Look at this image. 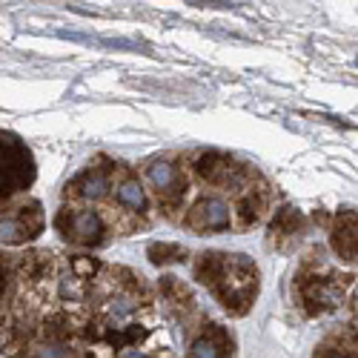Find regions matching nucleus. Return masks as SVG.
Here are the masks:
<instances>
[{
  "mask_svg": "<svg viewBox=\"0 0 358 358\" xmlns=\"http://www.w3.org/2000/svg\"><path fill=\"white\" fill-rule=\"evenodd\" d=\"M195 278L203 287H210L218 301L235 315L247 313L258 292V273L244 255L201 252L195 261Z\"/></svg>",
  "mask_w": 358,
  "mask_h": 358,
  "instance_id": "1",
  "label": "nucleus"
},
{
  "mask_svg": "<svg viewBox=\"0 0 358 358\" xmlns=\"http://www.w3.org/2000/svg\"><path fill=\"white\" fill-rule=\"evenodd\" d=\"M32 158L17 143V141H6L0 138V198L12 195L20 187L32 184Z\"/></svg>",
  "mask_w": 358,
  "mask_h": 358,
  "instance_id": "2",
  "label": "nucleus"
},
{
  "mask_svg": "<svg viewBox=\"0 0 358 358\" xmlns=\"http://www.w3.org/2000/svg\"><path fill=\"white\" fill-rule=\"evenodd\" d=\"M55 224H57V232H61L66 241L80 244V247H95L106 235L103 218L92 210H61Z\"/></svg>",
  "mask_w": 358,
  "mask_h": 358,
  "instance_id": "3",
  "label": "nucleus"
},
{
  "mask_svg": "<svg viewBox=\"0 0 358 358\" xmlns=\"http://www.w3.org/2000/svg\"><path fill=\"white\" fill-rule=\"evenodd\" d=\"M195 172L201 181H206L210 187H241L247 178H250V169L241 166L238 161H232L229 155L224 152H203L195 158Z\"/></svg>",
  "mask_w": 358,
  "mask_h": 358,
  "instance_id": "4",
  "label": "nucleus"
},
{
  "mask_svg": "<svg viewBox=\"0 0 358 358\" xmlns=\"http://www.w3.org/2000/svg\"><path fill=\"white\" fill-rule=\"evenodd\" d=\"M301 292V304L307 307V313L318 315V313H330L341 304L344 298V281L338 275H307L298 287Z\"/></svg>",
  "mask_w": 358,
  "mask_h": 358,
  "instance_id": "5",
  "label": "nucleus"
},
{
  "mask_svg": "<svg viewBox=\"0 0 358 358\" xmlns=\"http://www.w3.org/2000/svg\"><path fill=\"white\" fill-rule=\"evenodd\" d=\"M187 221L195 232H221L232 224V210H229V203L224 198L210 195V198H201L192 206Z\"/></svg>",
  "mask_w": 358,
  "mask_h": 358,
  "instance_id": "6",
  "label": "nucleus"
},
{
  "mask_svg": "<svg viewBox=\"0 0 358 358\" xmlns=\"http://www.w3.org/2000/svg\"><path fill=\"white\" fill-rule=\"evenodd\" d=\"M146 178L164 201H178L187 189V178L172 161H152L146 166Z\"/></svg>",
  "mask_w": 358,
  "mask_h": 358,
  "instance_id": "7",
  "label": "nucleus"
},
{
  "mask_svg": "<svg viewBox=\"0 0 358 358\" xmlns=\"http://www.w3.org/2000/svg\"><path fill=\"white\" fill-rule=\"evenodd\" d=\"M232 352V341L224 327H206V330L192 341L189 358H227Z\"/></svg>",
  "mask_w": 358,
  "mask_h": 358,
  "instance_id": "8",
  "label": "nucleus"
},
{
  "mask_svg": "<svg viewBox=\"0 0 358 358\" xmlns=\"http://www.w3.org/2000/svg\"><path fill=\"white\" fill-rule=\"evenodd\" d=\"M333 250L344 261H358V215H338L333 224Z\"/></svg>",
  "mask_w": 358,
  "mask_h": 358,
  "instance_id": "9",
  "label": "nucleus"
},
{
  "mask_svg": "<svg viewBox=\"0 0 358 358\" xmlns=\"http://www.w3.org/2000/svg\"><path fill=\"white\" fill-rule=\"evenodd\" d=\"M109 192V172L101 169V166H89L83 169L75 181L66 187V195H75V198H86V201H98Z\"/></svg>",
  "mask_w": 358,
  "mask_h": 358,
  "instance_id": "10",
  "label": "nucleus"
},
{
  "mask_svg": "<svg viewBox=\"0 0 358 358\" xmlns=\"http://www.w3.org/2000/svg\"><path fill=\"white\" fill-rule=\"evenodd\" d=\"M115 195H117V203H121L124 210H129V213H146V206H149L146 192H143L138 178H124V181L117 184Z\"/></svg>",
  "mask_w": 358,
  "mask_h": 358,
  "instance_id": "11",
  "label": "nucleus"
},
{
  "mask_svg": "<svg viewBox=\"0 0 358 358\" xmlns=\"http://www.w3.org/2000/svg\"><path fill=\"white\" fill-rule=\"evenodd\" d=\"M266 203H270V195H266V189H250L241 201H238V215H241V224L244 227L258 224V218L266 210Z\"/></svg>",
  "mask_w": 358,
  "mask_h": 358,
  "instance_id": "12",
  "label": "nucleus"
},
{
  "mask_svg": "<svg viewBox=\"0 0 358 358\" xmlns=\"http://www.w3.org/2000/svg\"><path fill=\"white\" fill-rule=\"evenodd\" d=\"M103 338L117 350V352H124V350H132L138 347L143 338H146V330L138 324H129V327H112V330L103 333Z\"/></svg>",
  "mask_w": 358,
  "mask_h": 358,
  "instance_id": "13",
  "label": "nucleus"
},
{
  "mask_svg": "<svg viewBox=\"0 0 358 358\" xmlns=\"http://www.w3.org/2000/svg\"><path fill=\"white\" fill-rule=\"evenodd\" d=\"M301 227H304V218H301V213H298V210H292V206H284V210L275 215L273 227H270V238H273V241H284V238L295 235V232L301 229Z\"/></svg>",
  "mask_w": 358,
  "mask_h": 358,
  "instance_id": "14",
  "label": "nucleus"
},
{
  "mask_svg": "<svg viewBox=\"0 0 358 358\" xmlns=\"http://www.w3.org/2000/svg\"><path fill=\"white\" fill-rule=\"evenodd\" d=\"M161 292H164V298L169 301V307L172 310H178V313H189L192 310V292L178 281V278H161Z\"/></svg>",
  "mask_w": 358,
  "mask_h": 358,
  "instance_id": "15",
  "label": "nucleus"
},
{
  "mask_svg": "<svg viewBox=\"0 0 358 358\" xmlns=\"http://www.w3.org/2000/svg\"><path fill=\"white\" fill-rule=\"evenodd\" d=\"M49 266H52L49 252H41V250H32V252H26V255L20 258V273H23L29 281L43 278V275L49 273Z\"/></svg>",
  "mask_w": 358,
  "mask_h": 358,
  "instance_id": "16",
  "label": "nucleus"
},
{
  "mask_svg": "<svg viewBox=\"0 0 358 358\" xmlns=\"http://www.w3.org/2000/svg\"><path fill=\"white\" fill-rule=\"evenodd\" d=\"M23 241H29V235H26L17 213L0 215V244H23Z\"/></svg>",
  "mask_w": 358,
  "mask_h": 358,
  "instance_id": "17",
  "label": "nucleus"
},
{
  "mask_svg": "<svg viewBox=\"0 0 358 358\" xmlns=\"http://www.w3.org/2000/svg\"><path fill=\"white\" fill-rule=\"evenodd\" d=\"M146 255H149L152 264L161 266V264H181L187 258V250L181 244H152Z\"/></svg>",
  "mask_w": 358,
  "mask_h": 358,
  "instance_id": "18",
  "label": "nucleus"
},
{
  "mask_svg": "<svg viewBox=\"0 0 358 358\" xmlns=\"http://www.w3.org/2000/svg\"><path fill=\"white\" fill-rule=\"evenodd\" d=\"M17 218H20L23 229H26V235H29V238H35V235L41 232V227H43L41 203H38V201H29V203H23L20 210H17Z\"/></svg>",
  "mask_w": 358,
  "mask_h": 358,
  "instance_id": "19",
  "label": "nucleus"
},
{
  "mask_svg": "<svg viewBox=\"0 0 358 358\" xmlns=\"http://www.w3.org/2000/svg\"><path fill=\"white\" fill-rule=\"evenodd\" d=\"M69 270L78 275V278H92L98 270H101V261H95V258H72L69 261Z\"/></svg>",
  "mask_w": 358,
  "mask_h": 358,
  "instance_id": "20",
  "label": "nucleus"
},
{
  "mask_svg": "<svg viewBox=\"0 0 358 358\" xmlns=\"http://www.w3.org/2000/svg\"><path fill=\"white\" fill-rule=\"evenodd\" d=\"M9 284H12V266H9V258L0 255V310H3V304H6Z\"/></svg>",
  "mask_w": 358,
  "mask_h": 358,
  "instance_id": "21",
  "label": "nucleus"
},
{
  "mask_svg": "<svg viewBox=\"0 0 358 358\" xmlns=\"http://www.w3.org/2000/svg\"><path fill=\"white\" fill-rule=\"evenodd\" d=\"M61 292H64V298H72V301H80V298L86 295V287L80 284V278H72V281H64Z\"/></svg>",
  "mask_w": 358,
  "mask_h": 358,
  "instance_id": "22",
  "label": "nucleus"
},
{
  "mask_svg": "<svg viewBox=\"0 0 358 358\" xmlns=\"http://www.w3.org/2000/svg\"><path fill=\"white\" fill-rule=\"evenodd\" d=\"M315 358H355V355L347 352V350H318Z\"/></svg>",
  "mask_w": 358,
  "mask_h": 358,
  "instance_id": "23",
  "label": "nucleus"
},
{
  "mask_svg": "<svg viewBox=\"0 0 358 358\" xmlns=\"http://www.w3.org/2000/svg\"><path fill=\"white\" fill-rule=\"evenodd\" d=\"M121 358H149V355H146V352H141L138 347H132V350H124V352H121Z\"/></svg>",
  "mask_w": 358,
  "mask_h": 358,
  "instance_id": "24",
  "label": "nucleus"
},
{
  "mask_svg": "<svg viewBox=\"0 0 358 358\" xmlns=\"http://www.w3.org/2000/svg\"><path fill=\"white\" fill-rule=\"evenodd\" d=\"M352 307H355V313H358V289H355V295H352Z\"/></svg>",
  "mask_w": 358,
  "mask_h": 358,
  "instance_id": "25",
  "label": "nucleus"
}]
</instances>
